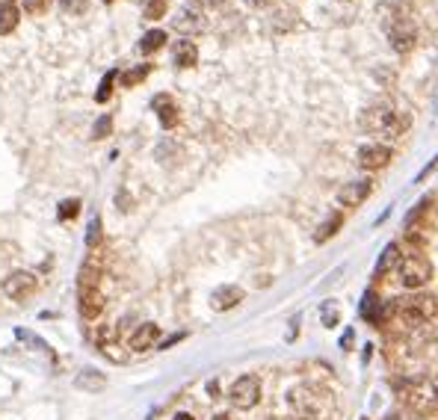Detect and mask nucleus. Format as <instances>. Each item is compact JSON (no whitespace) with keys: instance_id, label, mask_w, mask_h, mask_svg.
I'll list each match as a JSON object with an SVG mask.
<instances>
[{"instance_id":"f257e3e1","label":"nucleus","mask_w":438,"mask_h":420,"mask_svg":"<svg viewBox=\"0 0 438 420\" xmlns=\"http://www.w3.org/2000/svg\"><path fill=\"white\" fill-rule=\"evenodd\" d=\"M358 128L377 140H400L409 130V116H403L400 110L388 104H377L358 116Z\"/></svg>"},{"instance_id":"f03ea898","label":"nucleus","mask_w":438,"mask_h":420,"mask_svg":"<svg viewBox=\"0 0 438 420\" xmlns=\"http://www.w3.org/2000/svg\"><path fill=\"white\" fill-rule=\"evenodd\" d=\"M397 397L411 414H432V412H438V382L430 376L409 379L400 385Z\"/></svg>"},{"instance_id":"7ed1b4c3","label":"nucleus","mask_w":438,"mask_h":420,"mask_svg":"<svg viewBox=\"0 0 438 420\" xmlns=\"http://www.w3.org/2000/svg\"><path fill=\"white\" fill-rule=\"evenodd\" d=\"M397 311H400V320L409 326H427L430 320L438 317V296L432 293H409L400 299L397 305Z\"/></svg>"},{"instance_id":"20e7f679","label":"nucleus","mask_w":438,"mask_h":420,"mask_svg":"<svg viewBox=\"0 0 438 420\" xmlns=\"http://www.w3.org/2000/svg\"><path fill=\"white\" fill-rule=\"evenodd\" d=\"M291 405H293V412L302 420H323L329 414V409H332V400H329L326 391L302 385V388L291 391Z\"/></svg>"},{"instance_id":"39448f33","label":"nucleus","mask_w":438,"mask_h":420,"mask_svg":"<svg viewBox=\"0 0 438 420\" xmlns=\"http://www.w3.org/2000/svg\"><path fill=\"white\" fill-rule=\"evenodd\" d=\"M397 269H400L403 287H409V290H421L432 281V264H430V257L421 255V252H409L403 261H400Z\"/></svg>"},{"instance_id":"423d86ee","label":"nucleus","mask_w":438,"mask_h":420,"mask_svg":"<svg viewBox=\"0 0 438 420\" xmlns=\"http://www.w3.org/2000/svg\"><path fill=\"white\" fill-rule=\"evenodd\" d=\"M228 400H231L234 409H240V412L255 409L258 400H261V379H258V376H252V373L240 376V379H237L234 385H231Z\"/></svg>"},{"instance_id":"0eeeda50","label":"nucleus","mask_w":438,"mask_h":420,"mask_svg":"<svg viewBox=\"0 0 438 420\" xmlns=\"http://www.w3.org/2000/svg\"><path fill=\"white\" fill-rule=\"evenodd\" d=\"M385 33H388V45H391L397 54H411L418 47V27H415V21L411 18L388 24Z\"/></svg>"},{"instance_id":"6e6552de","label":"nucleus","mask_w":438,"mask_h":420,"mask_svg":"<svg viewBox=\"0 0 438 420\" xmlns=\"http://www.w3.org/2000/svg\"><path fill=\"white\" fill-rule=\"evenodd\" d=\"M36 290H39V281H36L33 273H24V269H18V273L6 276V281H3V293L9 296V299H15V302L30 299V296H33Z\"/></svg>"},{"instance_id":"1a4fd4ad","label":"nucleus","mask_w":438,"mask_h":420,"mask_svg":"<svg viewBox=\"0 0 438 420\" xmlns=\"http://www.w3.org/2000/svg\"><path fill=\"white\" fill-rule=\"evenodd\" d=\"M391 148L382 145V142H370L365 148H358V166L367 169V172H379L385 169L388 163H391Z\"/></svg>"},{"instance_id":"9d476101","label":"nucleus","mask_w":438,"mask_h":420,"mask_svg":"<svg viewBox=\"0 0 438 420\" xmlns=\"http://www.w3.org/2000/svg\"><path fill=\"white\" fill-rule=\"evenodd\" d=\"M373 193V181L367 178H361V181H349L341 187V193H337V204H344V207H358V204H365V199Z\"/></svg>"},{"instance_id":"9b49d317","label":"nucleus","mask_w":438,"mask_h":420,"mask_svg":"<svg viewBox=\"0 0 438 420\" xmlns=\"http://www.w3.org/2000/svg\"><path fill=\"white\" fill-rule=\"evenodd\" d=\"M78 305H80V314L86 317V320H98L104 314V296H101V290L98 287H86V290H80V299H78Z\"/></svg>"},{"instance_id":"f8f14e48","label":"nucleus","mask_w":438,"mask_h":420,"mask_svg":"<svg viewBox=\"0 0 438 420\" xmlns=\"http://www.w3.org/2000/svg\"><path fill=\"white\" fill-rule=\"evenodd\" d=\"M243 290L240 287H234V284H228V287H219L214 290V296H210V308L214 311H231V308H237L243 302Z\"/></svg>"},{"instance_id":"ddd939ff","label":"nucleus","mask_w":438,"mask_h":420,"mask_svg":"<svg viewBox=\"0 0 438 420\" xmlns=\"http://www.w3.org/2000/svg\"><path fill=\"white\" fill-rule=\"evenodd\" d=\"M379 12L385 15L388 24H394V21H409L415 15V6H411V0H382Z\"/></svg>"},{"instance_id":"4468645a","label":"nucleus","mask_w":438,"mask_h":420,"mask_svg":"<svg viewBox=\"0 0 438 420\" xmlns=\"http://www.w3.org/2000/svg\"><path fill=\"white\" fill-rule=\"evenodd\" d=\"M157 340H160V329H157L154 323H143V326L131 335V350H133V352H145V350H152Z\"/></svg>"},{"instance_id":"2eb2a0df","label":"nucleus","mask_w":438,"mask_h":420,"mask_svg":"<svg viewBox=\"0 0 438 420\" xmlns=\"http://www.w3.org/2000/svg\"><path fill=\"white\" fill-rule=\"evenodd\" d=\"M400 261H403V255H400V246H397V243H388L385 249H382V255H379V261H377V269H373V278H385L388 269L400 267Z\"/></svg>"},{"instance_id":"dca6fc26","label":"nucleus","mask_w":438,"mask_h":420,"mask_svg":"<svg viewBox=\"0 0 438 420\" xmlns=\"http://www.w3.org/2000/svg\"><path fill=\"white\" fill-rule=\"evenodd\" d=\"M74 385H78L80 391H86V393H98V391L107 388V376L95 373V370H80L78 379H74Z\"/></svg>"},{"instance_id":"f3484780","label":"nucleus","mask_w":438,"mask_h":420,"mask_svg":"<svg viewBox=\"0 0 438 420\" xmlns=\"http://www.w3.org/2000/svg\"><path fill=\"white\" fill-rule=\"evenodd\" d=\"M154 110H157L160 125H163V128H172L175 121H178V107H175V101L169 95H157L154 98Z\"/></svg>"},{"instance_id":"a211bd4d","label":"nucleus","mask_w":438,"mask_h":420,"mask_svg":"<svg viewBox=\"0 0 438 420\" xmlns=\"http://www.w3.org/2000/svg\"><path fill=\"white\" fill-rule=\"evenodd\" d=\"M101 264L95 261V255L86 261L83 267H80V276H78V287L80 290H86V287H98V278H101Z\"/></svg>"},{"instance_id":"6ab92c4d","label":"nucleus","mask_w":438,"mask_h":420,"mask_svg":"<svg viewBox=\"0 0 438 420\" xmlns=\"http://www.w3.org/2000/svg\"><path fill=\"white\" fill-rule=\"evenodd\" d=\"M196 59H198V51H196V45L193 42H178V47H175V63H178L181 68H193L196 66Z\"/></svg>"},{"instance_id":"aec40b11","label":"nucleus","mask_w":438,"mask_h":420,"mask_svg":"<svg viewBox=\"0 0 438 420\" xmlns=\"http://www.w3.org/2000/svg\"><path fill=\"white\" fill-rule=\"evenodd\" d=\"M18 6H12V3H0V36H6L18 27Z\"/></svg>"},{"instance_id":"412c9836","label":"nucleus","mask_w":438,"mask_h":420,"mask_svg":"<svg viewBox=\"0 0 438 420\" xmlns=\"http://www.w3.org/2000/svg\"><path fill=\"white\" fill-rule=\"evenodd\" d=\"M341 225H344V216H341V213H332V216L320 225V231L314 234V240H317V243H326L329 237H335L337 228H341Z\"/></svg>"},{"instance_id":"4be33fe9","label":"nucleus","mask_w":438,"mask_h":420,"mask_svg":"<svg viewBox=\"0 0 438 420\" xmlns=\"http://www.w3.org/2000/svg\"><path fill=\"white\" fill-rule=\"evenodd\" d=\"M163 45H166V33H163V30H152V33L143 36L140 51H143V54H154V51H160Z\"/></svg>"},{"instance_id":"5701e85b","label":"nucleus","mask_w":438,"mask_h":420,"mask_svg":"<svg viewBox=\"0 0 438 420\" xmlns=\"http://www.w3.org/2000/svg\"><path fill=\"white\" fill-rule=\"evenodd\" d=\"M148 66H140V68H131V71H124L122 74V86H136V83H143L148 77Z\"/></svg>"},{"instance_id":"b1692460","label":"nucleus","mask_w":438,"mask_h":420,"mask_svg":"<svg viewBox=\"0 0 438 420\" xmlns=\"http://www.w3.org/2000/svg\"><path fill=\"white\" fill-rule=\"evenodd\" d=\"M86 246H89L92 252H98V246H101V219H92L89 222V231H86Z\"/></svg>"},{"instance_id":"393cba45","label":"nucleus","mask_w":438,"mask_h":420,"mask_svg":"<svg viewBox=\"0 0 438 420\" xmlns=\"http://www.w3.org/2000/svg\"><path fill=\"white\" fill-rule=\"evenodd\" d=\"M166 9H169V0H148V6H145V18H163L166 15Z\"/></svg>"},{"instance_id":"a878e982","label":"nucleus","mask_w":438,"mask_h":420,"mask_svg":"<svg viewBox=\"0 0 438 420\" xmlns=\"http://www.w3.org/2000/svg\"><path fill=\"white\" fill-rule=\"evenodd\" d=\"M59 6L66 15H83L86 6H89V0H59Z\"/></svg>"},{"instance_id":"bb28decb","label":"nucleus","mask_w":438,"mask_h":420,"mask_svg":"<svg viewBox=\"0 0 438 420\" xmlns=\"http://www.w3.org/2000/svg\"><path fill=\"white\" fill-rule=\"evenodd\" d=\"M78 213H80V202H78V199H66V202L59 204V219H62V222H66V219H74Z\"/></svg>"},{"instance_id":"cd10ccee","label":"nucleus","mask_w":438,"mask_h":420,"mask_svg":"<svg viewBox=\"0 0 438 420\" xmlns=\"http://www.w3.org/2000/svg\"><path fill=\"white\" fill-rule=\"evenodd\" d=\"M110 130H112V119L110 116H101L95 121V128H92V137L95 140H104V137H110Z\"/></svg>"},{"instance_id":"c85d7f7f","label":"nucleus","mask_w":438,"mask_h":420,"mask_svg":"<svg viewBox=\"0 0 438 420\" xmlns=\"http://www.w3.org/2000/svg\"><path fill=\"white\" fill-rule=\"evenodd\" d=\"M48 6H51V0H24V12H30V15H45Z\"/></svg>"},{"instance_id":"c756f323","label":"nucleus","mask_w":438,"mask_h":420,"mask_svg":"<svg viewBox=\"0 0 438 420\" xmlns=\"http://www.w3.org/2000/svg\"><path fill=\"white\" fill-rule=\"evenodd\" d=\"M112 80H116V71H110V74H107V77H104V83H101V89H98V95H95L101 104L107 101V98H110V92H112Z\"/></svg>"},{"instance_id":"7c9ffc66","label":"nucleus","mask_w":438,"mask_h":420,"mask_svg":"<svg viewBox=\"0 0 438 420\" xmlns=\"http://www.w3.org/2000/svg\"><path fill=\"white\" fill-rule=\"evenodd\" d=\"M432 225H435V228H438V204H435V207H432Z\"/></svg>"},{"instance_id":"2f4dec72","label":"nucleus","mask_w":438,"mask_h":420,"mask_svg":"<svg viewBox=\"0 0 438 420\" xmlns=\"http://www.w3.org/2000/svg\"><path fill=\"white\" fill-rule=\"evenodd\" d=\"M175 420H196V417H193V414H178Z\"/></svg>"},{"instance_id":"473e14b6","label":"nucleus","mask_w":438,"mask_h":420,"mask_svg":"<svg viewBox=\"0 0 438 420\" xmlns=\"http://www.w3.org/2000/svg\"><path fill=\"white\" fill-rule=\"evenodd\" d=\"M214 420H228V417H225V414H217V417H214Z\"/></svg>"},{"instance_id":"72a5a7b5","label":"nucleus","mask_w":438,"mask_h":420,"mask_svg":"<svg viewBox=\"0 0 438 420\" xmlns=\"http://www.w3.org/2000/svg\"><path fill=\"white\" fill-rule=\"evenodd\" d=\"M255 3H270V0H255Z\"/></svg>"},{"instance_id":"f704fd0d","label":"nucleus","mask_w":438,"mask_h":420,"mask_svg":"<svg viewBox=\"0 0 438 420\" xmlns=\"http://www.w3.org/2000/svg\"><path fill=\"white\" fill-rule=\"evenodd\" d=\"M104 3H112V0H104Z\"/></svg>"},{"instance_id":"c9c22d12","label":"nucleus","mask_w":438,"mask_h":420,"mask_svg":"<svg viewBox=\"0 0 438 420\" xmlns=\"http://www.w3.org/2000/svg\"><path fill=\"white\" fill-rule=\"evenodd\" d=\"M6 3H9V0H6Z\"/></svg>"}]
</instances>
